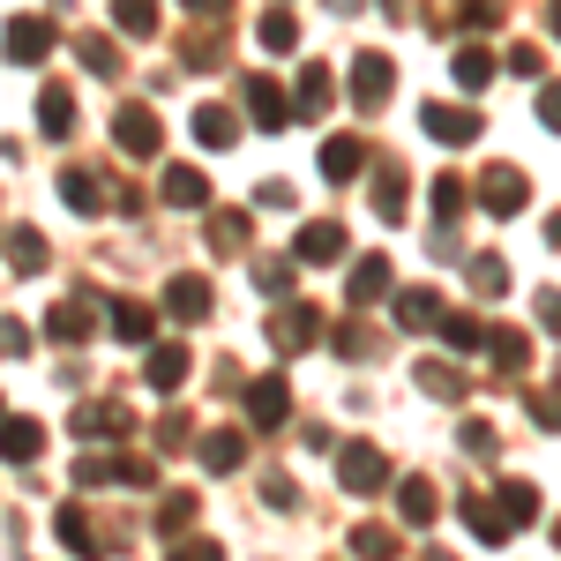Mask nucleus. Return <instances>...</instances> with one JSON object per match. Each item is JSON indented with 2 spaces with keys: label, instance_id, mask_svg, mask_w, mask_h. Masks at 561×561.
<instances>
[{
  "label": "nucleus",
  "instance_id": "obj_49",
  "mask_svg": "<svg viewBox=\"0 0 561 561\" xmlns=\"http://www.w3.org/2000/svg\"><path fill=\"white\" fill-rule=\"evenodd\" d=\"M330 345L345 352V359H375V337H367V330H352V322H345V330H330Z\"/></svg>",
  "mask_w": 561,
  "mask_h": 561
},
{
  "label": "nucleus",
  "instance_id": "obj_27",
  "mask_svg": "<svg viewBox=\"0 0 561 561\" xmlns=\"http://www.w3.org/2000/svg\"><path fill=\"white\" fill-rule=\"evenodd\" d=\"M382 293H389V262L382 255H359V262H352V277H345V300L367 307V300H382Z\"/></svg>",
  "mask_w": 561,
  "mask_h": 561
},
{
  "label": "nucleus",
  "instance_id": "obj_24",
  "mask_svg": "<svg viewBox=\"0 0 561 561\" xmlns=\"http://www.w3.org/2000/svg\"><path fill=\"white\" fill-rule=\"evenodd\" d=\"M105 322H113L121 345H150V330H158V314H150L142 300H113V307H105Z\"/></svg>",
  "mask_w": 561,
  "mask_h": 561
},
{
  "label": "nucleus",
  "instance_id": "obj_33",
  "mask_svg": "<svg viewBox=\"0 0 561 561\" xmlns=\"http://www.w3.org/2000/svg\"><path fill=\"white\" fill-rule=\"evenodd\" d=\"M486 337H494V330H486L479 314H442V345L449 352H486Z\"/></svg>",
  "mask_w": 561,
  "mask_h": 561
},
{
  "label": "nucleus",
  "instance_id": "obj_60",
  "mask_svg": "<svg viewBox=\"0 0 561 561\" xmlns=\"http://www.w3.org/2000/svg\"><path fill=\"white\" fill-rule=\"evenodd\" d=\"M554 382H561V375H554Z\"/></svg>",
  "mask_w": 561,
  "mask_h": 561
},
{
  "label": "nucleus",
  "instance_id": "obj_48",
  "mask_svg": "<svg viewBox=\"0 0 561 561\" xmlns=\"http://www.w3.org/2000/svg\"><path fill=\"white\" fill-rule=\"evenodd\" d=\"M262 502H270V510H300V486H293L285 472H270L262 479Z\"/></svg>",
  "mask_w": 561,
  "mask_h": 561
},
{
  "label": "nucleus",
  "instance_id": "obj_14",
  "mask_svg": "<svg viewBox=\"0 0 561 561\" xmlns=\"http://www.w3.org/2000/svg\"><path fill=\"white\" fill-rule=\"evenodd\" d=\"M53 531H60V547H68L76 561H98V554H105V547H98V524L83 517V502H60V510H53Z\"/></svg>",
  "mask_w": 561,
  "mask_h": 561
},
{
  "label": "nucleus",
  "instance_id": "obj_41",
  "mask_svg": "<svg viewBox=\"0 0 561 561\" xmlns=\"http://www.w3.org/2000/svg\"><path fill=\"white\" fill-rule=\"evenodd\" d=\"M210 248H217V255L248 248V210H217V217H210Z\"/></svg>",
  "mask_w": 561,
  "mask_h": 561
},
{
  "label": "nucleus",
  "instance_id": "obj_47",
  "mask_svg": "<svg viewBox=\"0 0 561 561\" xmlns=\"http://www.w3.org/2000/svg\"><path fill=\"white\" fill-rule=\"evenodd\" d=\"M165 561H225V547H217V539H173Z\"/></svg>",
  "mask_w": 561,
  "mask_h": 561
},
{
  "label": "nucleus",
  "instance_id": "obj_18",
  "mask_svg": "<svg viewBox=\"0 0 561 561\" xmlns=\"http://www.w3.org/2000/svg\"><path fill=\"white\" fill-rule=\"evenodd\" d=\"M38 449H45V427L38 420H0V465H38Z\"/></svg>",
  "mask_w": 561,
  "mask_h": 561
},
{
  "label": "nucleus",
  "instance_id": "obj_12",
  "mask_svg": "<svg viewBox=\"0 0 561 561\" xmlns=\"http://www.w3.org/2000/svg\"><path fill=\"white\" fill-rule=\"evenodd\" d=\"M457 510H465V524H472V539H479V547H502V539L517 531V524H510V510H502L494 494H465Z\"/></svg>",
  "mask_w": 561,
  "mask_h": 561
},
{
  "label": "nucleus",
  "instance_id": "obj_1",
  "mask_svg": "<svg viewBox=\"0 0 561 561\" xmlns=\"http://www.w3.org/2000/svg\"><path fill=\"white\" fill-rule=\"evenodd\" d=\"M53 45H60V31H53L45 15H8V31H0V53H8L15 68H38V60H53Z\"/></svg>",
  "mask_w": 561,
  "mask_h": 561
},
{
  "label": "nucleus",
  "instance_id": "obj_34",
  "mask_svg": "<svg viewBox=\"0 0 561 561\" xmlns=\"http://www.w3.org/2000/svg\"><path fill=\"white\" fill-rule=\"evenodd\" d=\"M494 502L510 510V524H539V486H531V479H502Z\"/></svg>",
  "mask_w": 561,
  "mask_h": 561
},
{
  "label": "nucleus",
  "instance_id": "obj_39",
  "mask_svg": "<svg viewBox=\"0 0 561 561\" xmlns=\"http://www.w3.org/2000/svg\"><path fill=\"white\" fill-rule=\"evenodd\" d=\"M352 554L359 561H397V531H389V524H359V531H352Z\"/></svg>",
  "mask_w": 561,
  "mask_h": 561
},
{
  "label": "nucleus",
  "instance_id": "obj_59",
  "mask_svg": "<svg viewBox=\"0 0 561 561\" xmlns=\"http://www.w3.org/2000/svg\"><path fill=\"white\" fill-rule=\"evenodd\" d=\"M554 539H561V524H554Z\"/></svg>",
  "mask_w": 561,
  "mask_h": 561
},
{
  "label": "nucleus",
  "instance_id": "obj_38",
  "mask_svg": "<svg viewBox=\"0 0 561 561\" xmlns=\"http://www.w3.org/2000/svg\"><path fill=\"white\" fill-rule=\"evenodd\" d=\"M449 68H457V83H465V90H486V76H494V53H486V45H457V60H449Z\"/></svg>",
  "mask_w": 561,
  "mask_h": 561
},
{
  "label": "nucleus",
  "instance_id": "obj_9",
  "mask_svg": "<svg viewBox=\"0 0 561 561\" xmlns=\"http://www.w3.org/2000/svg\"><path fill=\"white\" fill-rule=\"evenodd\" d=\"M420 128H427L434 142H449V150H457V142H479L486 121H479L472 105H420Z\"/></svg>",
  "mask_w": 561,
  "mask_h": 561
},
{
  "label": "nucleus",
  "instance_id": "obj_54",
  "mask_svg": "<svg viewBox=\"0 0 561 561\" xmlns=\"http://www.w3.org/2000/svg\"><path fill=\"white\" fill-rule=\"evenodd\" d=\"M539 322H547V330L561 337V293H539Z\"/></svg>",
  "mask_w": 561,
  "mask_h": 561
},
{
  "label": "nucleus",
  "instance_id": "obj_37",
  "mask_svg": "<svg viewBox=\"0 0 561 561\" xmlns=\"http://www.w3.org/2000/svg\"><path fill=\"white\" fill-rule=\"evenodd\" d=\"M412 382L427 389V397H442V404H457V397H465V382H457V367H449V359H420V375H412Z\"/></svg>",
  "mask_w": 561,
  "mask_h": 561
},
{
  "label": "nucleus",
  "instance_id": "obj_51",
  "mask_svg": "<svg viewBox=\"0 0 561 561\" xmlns=\"http://www.w3.org/2000/svg\"><path fill=\"white\" fill-rule=\"evenodd\" d=\"M255 203H262V210H285V203H293V180H262Z\"/></svg>",
  "mask_w": 561,
  "mask_h": 561
},
{
  "label": "nucleus",
  "instance_id": "obj_31",
  "mask_svg": "<svg viewBox=\"0 0 561 561\" xmlns=\"http://www.w3.org/2000/svg\"><path fill=\"white\" fill-rule=\"evenodd\" d=\"M135 420H128V404H113V397H105V404H76V434H128Z\"/></svg>",
  "mask_w": 561,
  "mask_h": 561
},
{
  "label": "nucleus",
  "instance_id": "obj_8",
  "mask_svg": "<svg viewBox=\"0 0 561 561\" xmlns=\"http://www.w3.org/2000/svg\"><path fill=\"white\" fill-rule=\"evenodd\" d=\"M195 457H203V472H240V465H248V434L240 427H203L195 434Z\"/></svg>",
  "mask_w": 561,
  "mask_h": 561
},
{
  "label": "nucleus",
  "instance_id": "obj_28",
  "mask_svg": "<svg viewBox=\"0 0 561 561\" xmlns=\"http://www.w3.org/2000/svg\"><path fill=\"white\" fill-rule=\"evenodd\" d=\"M45 337H53V345H83L90 337V300H60L45 314Z\"/></svg>",
  "mask_w": 561,
  "mask_h": 561
},
{
  "label": "nucleus",
  "instance_id": "obj_43",
  "mask_svg": "<svg viewBox=\"0 0 561 561\" xmlns=\"http://www.w3.org/2000/svg\"><path fill=\"white\" fill-rule=\"evenodd\" d=\"M465 203H479V195H472V187H465L457 173H442V180H434V217H442V225L465 210Z\"/></svg>",
  "mask_w": 561,
  "mask_h": 561
},
{
  "label": "nucleus",
  "instance_id": "obj_11",
  "mask_svg": "<svg viewBox=\"0 0 561 561\" xmlns=\"http://www.w3.org/2000/svg\"><path fill=\"white\" fill-rule=\"evenodd\" d=\"M359 173H367V135H330V142H322V180L345 187V180H359Z\"/></svg>",
  "mask_w": 561,
  "mask_h": 561
},
{
  "label": "nucleus",
  "instance_id": "obj_10",
  "mask_svg": "<svg viewBox=\"0 0 561 561\" xmlns=\"http://www.w3.org/2000/svg\"><path fill=\"white\" fill-rule=\"evenodd\" d=\"M389 83H397V68H389L382 53H359V60H352V98H359V113H382Z\"/></svg>",
  "mask_w": 561,
  "mask_h": 561
},
{
  "label": "nucleus",
  "instance_id": "obj_29",
  "mask_svg": "<svg viewBox=\"0 0 561 561\" xmlns=\"http://www.w3.org/2000/svg\"><path fill=\"white\" fill-rule=\"evenodd\" d=\"M8 270H15V277H38L45 270V232L38 225H15V232H8Z\"/></svg>",
  "mask_w": 561,
  "mask_h": 561
},
{
  "label": "nucleus",
  "instance_id": "obj_13",
  "mask_svg": "<svg viewBox=\"0 0 561 561\" xmlns=\"http://www.w3.org/2000/svg\"><path fill=\"white\" fill-rule=\"evenodd\" d=\"M60 203L76 217H98V210H113V187L98 173H83V165H68V173H60Z\"/></svg>",
  "mask_w": 561,
  "mask_h": 561
},
{
  "label": "nucleus",
  "instance_id": "obj_22",
  "mask_svg": "<svg viewBox=\"0 0 561 561\" xmlns=\"http://www.w3.org/2000/svg\"><path fill=\"white\" fill-rule=\"evenodd\" d=\"M195 142L203 150H232L240 142V113L232 105H195Z\"/></svg>",
  "mask_w": 561,
  "mask_h": 561
},
{
  "label": "nucleus",
  "instance_id": "obj_15",
  "mask_svg": "<svg viewBox=\"0 0 561 561\" xmlns=\"http://www.w3.org/2000/svg\"><path fill=\"white\" fill-rule=\"evenodd\" d=\"M404 203H412V180H404L397 158H382V165H375V217H382V225H404Z\"/></svg>",
  "mask_w": 561,
  "mask_h": 561
},
{
  "label": "nucleus",
  "instance_id": "obj_3",
  "mask_svg": "<svg viewBox=\"0 0 561 561\" xmlns=\"http://www.w3.org/2000/svg\"><path fill=\"white\" fill-rule=\"evenodd\" d=\"M113 142H121V158L142 165V158H158V150H165V128H158V113H150V105H121V113H113Z\"/></svg>",
  "mask_w": 561,
  "mask_h": 561
},
{
  "label": "nucleus",
  "instance_id": "obj_35",
  "mask_svg": "<svg viewBox=\"0 0 561 561\" xmlns=\"http://www.w3.org/2000/svg\"><path fill=\"white\" fill-rule=\"evenodd\" d=\"M195 517H203V502H195L187 486H173V494L158 502V531H165V539H180V531H187V524H195Z\"/></svg>",
  "mask_w": 561,
  "mask_h": 561
},
{
  "label": "nucleus",
  "instance_id": "obj_56",
  "mask_svg": "<svg viewBox=\"0 0 561 561\" xmlns=\"http://www.w3.org/2000/svg\"><path fill=\"white\" fill-rule=\"evenodd\" d=\"M330 8H337V15H352V8H359V0H330Z\"/></svg>",
  "mask_w": 561,
  "mask_h": 561
},
{
  "label": "nucleus",
  "instance_id": "obj_46",
  "mask_svg": "<svg viewBox=\"0 0 561 561\" xmlns=\"http://www.w3.org/2000/svg\"><path fill=\"white\" fill-rule=\"evenodd\" d=\"M31 352V330H23V314H0V359H23Z\"/></svg>",
  "mask_w": 561,
  "mask_h": 561
},
{
  "label": "nucleus",
  "instance_id": "obj_26",
  "mask_svg": "<svg viewBox=\"0 0 561 561\" xmlns=\"http://www.w3.org/2000/svg\"><path fill=\"white\" fill-rule=\"evenodd\" d=\"M330 68H322V60H307L300 68V90H293V105H300V121H322V113H330Z\"/></svg>",
  "mask_w": 561,
  "mask_h": 561
},
{
  "label": "nucleus",
  "instance_id": "obj_2",
  "mask_svg": "<svg viewBox=\"0 0 561 561\" xmlns=\"http://www.w3.org/2000/svg\"><path fill=\"white\" fill-rule=\"evenodd\" d=\"M314 337H322V314H314L307 300H285L277 314H270V352H277V359H300Z\"/></svg>",
  "mask_w": 561,
  "mask_h": 561
},
{
  "label": "nucleus",
  "instance_id": "obj_25",
  "mask_svg": "<svg viewBox=\"0 0 561 561\" xmlns=\"http://www.w3.org/2000/svg\"><path fill=\"white\" fill-rule=\"evenodd\" d=\"M397 322H404V330H442V293L404 285V293H397Z\"/></svg>",
  "mask_w": 561,
  "mask_h": 561
},
{
  "label": "nucleus",
  "instance_id": "obj_30",
  "mask_svg": "<svg viewBox=\"0 0 561 561\" xmlns=\"http://www.w3.org/2000/svg\"><path fill=\"white\" fill-rule=\"evenodd\" d=\"M38 128L53 135V142H60V135L76 128V98H68L60 83H45V90H38Z\"/></svg>",
  "mask_w": 561,
  "mask_h": 561
},
{
  "label": "nucleus",
  "instance_id": "obj_53",
  "mask_svg": "<svg viewBox=\"0 0 561 561\" xmlns=\"http://www.w3.org/2000/svg\"><path fill=\"white\" fill-rule=\"evenodd\" d=\"M539 121H547V128H561V83L539 90Z\"/></svg>",
  "mask_w": 561,
  "mask_h": 561
},
{
  "label": "nucleus",
  "instance_id": "obj_5",
  "mask_svg": "<svg viewBox=\"0 0 561 561\" xmlns=\"http://www.w3.org/2000/svg\"><path fill=\"white\" fill-rule=\"evenodd\" d=\"M524 203H531V180H524L517 165H486V173H479V210L486 217H517Z\"/></svg>",
  "mask_w": 561,
  "mask_h": 561
},
{
  "label": "nucleus",
  "instance_id": "obj_50",
  "mask_svg": "<svg viewBox=\"0 0 561 561\" xmlns=\"http://www.w3.org/2000/svg\"><path fill=\"white\" fill-rule=\"evenodd\" d=\"M539 68H547L539 45H510V76H539Z\"/></svg>",
  "mask_w": 561,
  "mask_h": 561
},
{
  "label": "nucleus",
  "instance_id": "obj_45",
  "mask_svg": "<svg viewBox=\"0 0 561 561\" xmlns=\"http://www.w3.org/2000/svg\"><path fill=\"white\" fill-rule=\"evenodd\" d=\"M457 442H465V449H472L479 465H494V457H502V434L486 427V420H465V434H457Z\"/></svg>",
  "mask_w": 561,
  "mask_h": 561
},
{
  "label": "nucleus",
  "instance_id": "obj_16",
  "mask_svg": "<svg viewBox=\"0 0 561 561\" xmlns=\"http://www.w3.org/2000/svg\"><path fill=\"white\" fill-rule=\"evenodd\" d=\"M158 203H165V210H203V203H210V180L195 173V165H165V180H158Z\"/></svg>",
  "mask_w": 561,
  "mask_h": 561
},
{
  "label": "nucleus",
  "instance_id": "obj_55",
  "mask_svg": "<svg viewBox=\"0 0 561 561\" xmlns=\"http://www.w3.org/2000/svg\"><path fill=\"white\" fill-rule=\"evenodd\" d=\"M180 8H195V15H232V0H180Z\"/></svg>",
  "mask_w": 561,
  "mask_h": 561
},
{
  "label": "nucleus",
  "instance_id": "obj_17",
  "mask_svg": "<svg viewBox=\"0 0 561 561\" xmlns=\"http://www.w3.org/2000/svg\"><path fill=\"white\" fill-rule=\"evenodd\" d=\"M187 367H195V359H187V345H150V359H142V382L158 389V397H173V389L187 382Z\"/></svg>",
  "mask_w": 561,
  "mask_h": 561
},
{
  "label": "nucleus",
  "instance_id": "obj_58",
  "mask_svg": "<svg viewBox=\"0 0 561 561\" xmlns=\"http://www.w3.org/2000/svg\"><path fill=\"white\" fill-rule=\"evenodd\" d=\"M382 8H389V15H404V0H382Z\"/></svg>",
  "mask_w": 561,
  "mask_h": 561
},
{
  "label": "nucleus",
  "instance_id": "obj_19",
  "mask_svg": "<svg viewBox=\"0 0 561 561\" xmlns=\"http://www.w3.org/2000/svg\"><path fill=\"white\" fill-rule=\"evenodd\" d=\"M337 255H345V225H330V217L300 225V240H293V262H337Z\"/></svg>",
  "mask_w": 561,
  "mask_h": 561
},
{
  "label": "nucleus",
  "instance_id": "obj_21",
  "mask_svg": "<svg viewBox=\"0 0 561 561\" xmlns=\"http://www.w3.org/2000/svg\"><path fill=\"white\" fill-rule=\"evenodd\" d=\"M165 314H173V322H203V314H210V277H195V270L173 277V285H165Z\"/></svg>",
  "mask_w": 561,
  "mask_h": 561
},
{
  "label": "nucleus",
  "instance_id": "obj_40",
  "mask_svg": "<svg viewBox=\"0 0 561 561\" xmlns=\"http://www.w3.org/2000/svg\"><path fill=\"white\" fill-rule=\"evenodd\" d=\"M113 23H121L128 38H150V31H158V0H113Z\"/></svg>",
  "mask_w": 561,
  "mask_h": 561
},
{
  "label": "nucleus",
  "instance_id": "obj_42",
  "mask_svg": "<svg viewBox=\"0 0 561 561\" xmlns=\"http://www.w3.org/2000/svg\"><path fill=\"white\" fill-rule=\"evenodd\" d=\"M76 60H83L90 76H121V45L113 38H76Z\"/></svg>",
  "mask_w": 561,
  "mask_h": 561
},
{
  "label": "nucleus",
  "instance_id": "obj_52",
  "mask_svg": "<svg viewBox=\"0 0 561 561\" xmlns=\"http://www.w3.org/2000/svg\"><path fill=\"white\" fill-rule=\"evenodd\" d=\"M180 442H187V420L165 412V420H158V449H180Z\"/></svg>",
  "mask_w": 561,
  "mask_h": 561
},
{
  "label": "nucleus",
  "instance_id": "obj_6",
  "mask_svg": "<svg viewBox=\"0 0 561 561\" xmlns=\"http://www.w3.org/2000/svg\"><path fill=\"white\" fill-rule=\"evenodd\" d=\"M248 420H255V434H277L293 420V382L285 375H255L248 382Z\"/></svg>",
  "mask_w": 561,
  "mask_h": 561
},
{
  "label": "nucleus",
  "instance_id": "obj_36",
  "mask_svg": "<svg viewBox=\"0 0 561 561\" xmlns=\"http://www.w3.org/2000/svg\"><path fill=\"white\" fill-rule=\"evenodd\" d=\"M486 352H494V367H502L510 382H517L524 367H531V345H524L517 330H494V337H486Z\"/></svg>",
  "mask_w": 561,
  "mask_h": 561
},
{
  "label": "nucleus",
  "instance_id": "obj_57",
  "mask_svg": "<svg viewBox=\"0 0 561 561\" xmlns=\"http://www.w3.org/2000/svg\"><path fill=\"white\" fill-rule=\"evenodd\" d=\"M547 23H554V38H561V0H554V15H547Z\"/></svg>",
  "mask_w": 561,
  "mask_h": 561
},
{
  "label": "nucleus",
  "instance_id": "obj_7",
  "mask_svg": "<svg viewBox=\"0 0 561 561\" xmlns=\"http://www.w3.org/2000/svg\"><path fill=\"white\" fill-rule=\"evenodd\" d=\"M337 479H345V494H382V486H389V457L375 449V442H345Z\"/></svg>",
  "mask_w": 561,
  "mask_h": 561
},
{
  "label": "nucleus",
  "instance_id": "obj_32",
  "mask_svg": "<svg viewBox=\"0 0 561 561\" xmlns=\"http://www.w3.org/2000/svg\"><path fill=\"white\" fill-rule=\"evenodd\" d=\"M465 277H472L479 300H502V293H510V262H502V255H472V262H465Z\"/></svg>",
  "mask_w": 561,
  "mask_h": 561
},
{
  "label": "nucleus",
  "instance_id": "obj_4",
  "mask_svg": "<svg viewBox=\"0 0 561 561\" xmlns=\"http://www.w3.org/2000/svg\"><path fill=\"white\" fill-rule=\"evenodd\" d=\"M240 90H248V121H255L262 135H285L293 121H300V105L285 98V83H270V76H248Z\"/></svg>",
  "mask_w": 561,
  "mask_h": 561
},
{
  "label": "nucleus",
  "instance_id": "obj_44",
  "mask_svg": "<svg viewBox=\"0 0 561 561\" xmlns=\"http://www.w3.org/2000/svg\"><path fill=\"white\" fill-rule=\"evenodd\" d=\"M293 270H300L293 255H262V262H255V285L277 300V293H293Z\"/></svg>",
  "mask_w": 561,
  "mask_h": 561
},
{
  "label": "nucleus",
  "instance_id": "obj_23",
  "mask_svg": "<svg viewBox=\"0 0 561 561\" xmlns=\"http://www.w3.org/2000/svg\"><path fill=\"white\" fill-rule=\"evenodd\" d=\"M255 38H262V53H293V45H300V15H293L285 0H277V8H262V15H255Z\"/></svg>",
  "mask_w": 561,
  "mask_h": 561
},
{
  "label": "nucleus",
  "instance_id": "obj_20",
  "mask_svg": "<svg viewBox=\"0 0 561 561\" xmlns=\"http://www.w3.org/2000/svg\"><path fill=\"white\" fill-rule=\"evenodd\" d=\"M397 517L412 524V531H427V524L442 517V494H434V479H420V472H412L404 486H397Z\"/></svg>",
  "mask_w": 561,
  "mask_h": 561
}]
</instances>
